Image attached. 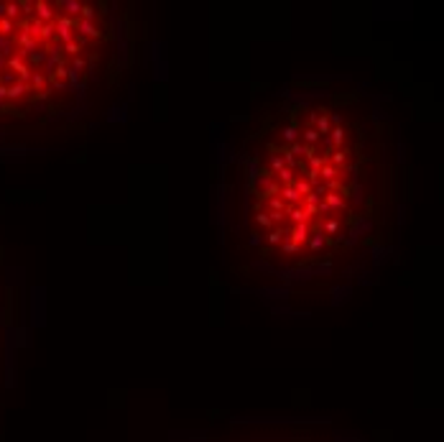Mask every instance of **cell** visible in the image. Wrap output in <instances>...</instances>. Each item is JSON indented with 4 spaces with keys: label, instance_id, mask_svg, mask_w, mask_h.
Wrapping results in <instances>:
<instances>
[{
    "label": "cell",
    "instance_id": "obj_6",
    "mask_svg": "<svg viewBox=\"0 0 444 442\" xmlns=\"http://www.w3.org/2000/svg\"><path fill=\"white\" fill-rule=\"evenodd\" d=\"M324 202L332 207V212H337V210H342V207H345V195H342L340 189H337V192H329V195L324 197Z\"/></svg>",
    "mask_w": 444,
    "mask_h": 442
},
{
    "label": "cell",
    "instance_id": "obj_7",
    "mask_svg": "<svg viewBox=\"0 0 444 442\" xmlns=\"http://www.w3.org/2000/svg\"><path fill=\"white\" fill-rule=\"evenodd\" d=\"M266 240H268V245H281L284 240H289V228H273Z\"/></svg>",
    "mask_w": 444,
    "mask_h": 442
},
{
    "label": "cell",
    "instance_id": "obj_9",
    "mask_svg": "<svg viewBox=\"0 0 444 442\" xmlns=\"http://www.w3.org/2000/svg\"><path fill=\"white\" fill-rule=\"evenodd\" d=\"M294 189L299 192V195H301L304 200H307V197L312 195V189H314V187H312V182H309L307 177H299V179L294 182Z\"/></svg>",
    "mask_w": 444,
    "mask_h": 442
},
{
    "label": "cell",
    "instance_id": "obj_2",
    "mask_svg": "<svg viewBox=\"0 0 444 442\" xmlns=\"http://www.w3.org/2000/svg\"><path fill=\"white\" fill-rule=\"evenodd\" d=\"M319 141H322V135H319V130H317L314 125H312V128H301V143H304V146L317 149Z\"/></svg>",
    "mask_w": 444,
    "mask_h": 442
},
{
    "label": "cell",
    "instance_id": "obj_5",
    "mask_svg": "<svg viewBox=\"0 0 444 442\" xmlns=\"http://www.w3.org/2000/svg\"><path fill=\"white\" fill-rule=\"evenodd\" d=\"M329 143H332V149H345V128L342 125H335L332 128V133H329Z\"/></svg>",
    "mask_w": 444,
    "mask_h": 442
},
{
    "label": "cell",
    "instance_id": "obj_14",
    "mask_svg": "<svg viewBox=\"0 0 444 442\" xmlns=\"http://www.w3.org/2000/svg\"><path fill=\"white\" fill-rule=\"evenodd\" d=\"M284 169H286V161H284V156H281V154H273V156H271V169H268V172L276 177V174H279V172H284Z\"/></svg>",
    "mask_w": 444,
    "mask_h": 442
},
{
    "label": "cell",
    "instance_id": "obj_13",
    "mask_svg": "<svg viewBox=\"0 0 444 442\" xmlns=\"http://www.w3.org/2000/svg\"><path fill=\"white\" fill-rule=\"evenodd\" d=\"M266 207H268L271 212H286V215H289V205H286L281 197H271V200H266Z\"/></svg>",
    "mask_w": 444,
    "mask_h": 442
},
{
    "label": "cell",
    "instance_id": "obj_11",
    "mask_svg": "<svg viewBox=\"0 0 444 442\" xmlns=\"http://www.w3.org/2000/svg\"><path fill=\"white\" fill-rule=\"evenodd\" d=\"M329 164H332V167H337V169H342L345 164H347V151H345V149L332 151V154H329Z\"/></svg>",
    "mask_w": 444,
    "mask_h": 442
},
{
    "label": "cell",
    "instance_id": "obj_3",
    "mask_svg": "<svg viewBox=\"0 0 444 442\" xmlns=\"http://www.w3.org/2000/svg\"><path fill=\"white\" fill-rule=\"evenodd\" d=\"M279 197H281L289 207H296V205H301V202H304V197H301L299 192L294 189V184H291V187H281V195H279Z\"/></svg>",
    "mask_w": 444,
    "mask_h": 442
},
{
    "label": "cell",
    "instance_id": "obj_1",
    "mask_svg": "<svg viewBox=\"0 0 444 442\" xmlns=\"http://www.w3.org/2000/svg\"><path fill=\"white\" fill-rule=\"evenodd\" d=\"M309 225L307 223H301V225H294L291 230H289V240H294V243H299V245H307L309 243Z\"/></svg>",
    "mask_w": 444,
    "mask_h": 442
},
{
    "label": "cell",
    "instance_id": "obj_8",
    "mask_svg": "<svg viewBox=\"0 0 444 442\" xmlns=\"http://www.w3.org/2000/svg\"><path fill=\"white\" fill-rule=\"evenodd\" d=\"M289 215H291V220H294V225H301V223L309 225V215H307V210H304V205L289 207Z\"/></svg>",
    "mask_w": 444,
    "mask_h": 442
},
{
    "label": "cell",
    "instance_id": "obj_4",
    "mask_svg": "<svg viewBox=\"0 0 444 442\" xmlns=\"http://www.w3.org/2000/svg\"><path fill=\"white\" fill-rule=\"evenodd\" d=\"M279 135H281V141H284L289 149H291L294 143H299V141H301V130H299L296 125H286V128H284Z\"/></svg>",
    "mask_w": 444,
    "mask_h": 442
},
{
    "label": "cell",
    "instance_id": "obj_17",
    "mask_svg": "<svg viewBox=\"0 0 444 442\" xmlns=\"http://www.w3.org/2000/svg\"><path fill=\"white\" fill-rule=\"evenodd\" d=\"M301 248H304V245H299V243H294V240H284V243H281V251H284V253H289V256L299 253Z\"/></svg>",
    "mask_w": 444,
    "mask_h": 442
},
{
    "label": "cell",
    "instance_id": "obj_16",
    "mask_svg": "<svg viewBox=\"0 0 444 442\" xmlns=\"http://www.w3.org/2000/svg\"><path fill=\"white\" fill-rule=\"evenodd\" d=\"M256 223H258L261 228H266V230H273V220H271L268 212H256Z\"/></svg>",
    "mask_w": 444,
    "mask_h": 442
},
{
    "label": "cell",
    "instance_id": "obj_12",
    "mask_svg": "<svg viewBox=\"0 0 444 442\" xmlns=\"http://www.w3.org/2000/svg\"><path fill=\"white\" fill-rule=\"evenodd\" d=\"M324 243H327V235L319 230V233H312V235H309V243H307V245H309V251H322Z\"/></svg>",
    "mask_w": 444,
    "mask_h": 442
},
{
    "label": "cell",
    "instance_id": "obj_15",
    "mask_svg": "<svg viewBox=\"0 0 444 442\" xmlns=\"http://www.w3.org/2000/svg\"><path fill=\"white\" fill-rule=\"evenodd\" d=\"M322 233H324V235H337V233H340V220H335V217L324 220V225H322Z\"/></svg>",
    "mask_w": 444,
    "mask_h": 442
},
{
    "label": "cell",
    "instance_id": "obj_10",
    "mask_svg": "<svg viewBox=\"0 0 444 442\" xmlns=\"http://www.w3.org/2000/svg\"><path fill=\"white\" fill-rule=\"evenodd\" d=\"M314 128L319 130V135H322V138H327V135L332 133V128H335V125H332L329 115H319V118H317V123H314Z\"/></svg>",
    "mask_w": 444,
    "mask_h": 442
}]
</instances>
